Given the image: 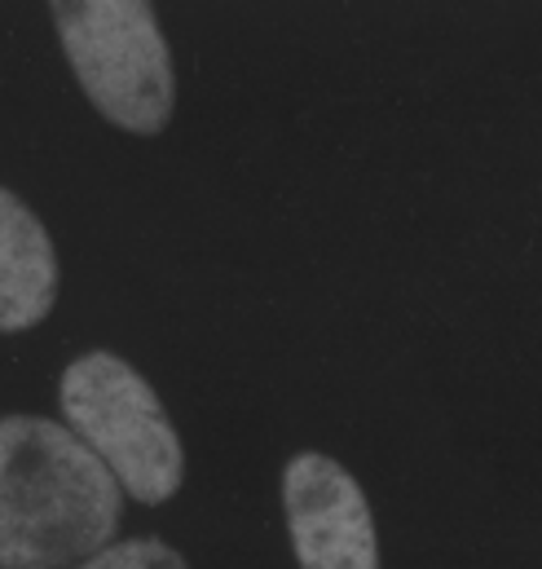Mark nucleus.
Here are the masks:
<instances>
[{
    "instance_id": "obj_1",
    "label": "nucleus",
    "mask_w": 542,
    "mask_h": 569,
    "mask_svg": "<svg viewBox=\"0 0 542 569\" xmlns=\"http://www.w3.org/2000/svg\"><path fill=\"white\" fill-rule=\"evenodd\" d=\"M116 472L40 416L0 425V566L76 569L111 548L124 503Z\"/></svg>"
},
{
    "instance_id": "obj_4",
    "label": "nucleus",
    "mask_w": 542,
    "mask_h": 569,
    "mask_svg": "<svg viewBox=\"0 0 542 569\" xmlns=\"http://www.w3.org/2000/svg\"><path fill=\"white\" fill-rule=\"evenodd\" d=\"M282 512L300 569H380L371 503L335 459L295 455L282 472Z\"/></svg>"
},
{
    "instance_id": "obj_3",
    "label": "nucleus",
    "mask_w": 542,
    "mask_h": 569,
    "mask_svg": "<svg viewBox=\"0 0 542 569\" xmlns=\"http://www.w3.org/2000/svg\"><path fill=\"white\" fill-rule=\"evenodd\" d=\"M58 407L67 428L116 472L137 503H168L185 477V450L163 402L133 367L107 349L76 358L62 371Z\"/></svg>"
},
{
    "instance_id": "obj_2",
    "label": "nucleus",
    "mask_w": 542,
    "mask_h": 569,
    "mask_svg": "<svg viewBox=\"0 0 542 569\" xmlns=\"http://www.w3.org/2000/svg\"><path fill=\"white\" fill-rule=\"evenodd\" d=\"M67 62L89 102L124 133H159L177 107L168 40L145 0H53Z\"/></svg>"
},
{
    "instance_id": "obj_6",
    "label": "nucleus",
    "mask_w": 542,
    "mask_h": 569,
    "mask_svg": "<svg viewBox=\"0 0 542 569\" xmlns=\"http://www.w3.org/2000/svg\"><path fill=\"white\" fill-rule=\"evenodd\" d=\"M76 569H190L181 561V552H172L159 539H129V543H111L107 552H98L93 561Z\"/></svg>"
},
{
    "instance_id": "obj_5",
    "label": "nucleus",
    "mask_w": 542,
    "mask_h": 569,
    "mask_svg": "<svg viewBox=\"0 0 542 569\" xmlns=\"http://www.w3.org/2000/svg\"><path fill=\"white\" fill-rule=\"evenodd\" d=\"M58 300V257L36 212L4 190L0 194V327L27 331Z\"/></svg>"
}]
</instances>
